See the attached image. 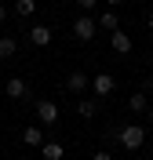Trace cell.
Masks as SVG:
<instances>
[{
    "instance_id": "obj_1",
    "label": "cell",
    "mask_w": 153,
    "mask_h": 160,
    "mask_svg": "<svg viewBox=\"0 0 153 160\" xmlns=\"http://www.w3.org/2000/svg\"><path fill=\"white\" fill-rule=\"evenodd\" d=\"M117 138H120V146L124 149H142V142H146V128H139V124H128V128H120L117 131Z\"/></svg>"
},
{
    "instance_id": "obj_2",
    "label": "cell",
    "mask_w": 153,
    "mask_h": 160,
    "mask_svg": "<svg viewBox=\"0 0 153 160\" xmlns=\"http://www.w3.org/2000/svg\"><path fill=\"white\" fill-rule=\"evenodd\" d=\"M95 29H99V22H95L91 15H77V22H73V37L80 40V44L95 40Z\"/></svg>"
},
{
    "instance_id": "obj_3",
    "label": "cell",
    "mask_w": 153,
    "mask_h": 160,
    "mask_svg": "<svg viewBox=\"0 0 153 160\" xmlns=\"http://www.w3.org/2000/svg\"><path fill=\"white\" fill-rule=\"evenodd\" d=\"M113 88H117V80H113L110 73H99V77L91 80V91L99 95V98H106V95H113Z\"/></svg>"
},
{
    "instance_id": "obj_4",
    "label": "cell",
    "mask_w": 153,
    "mask_h": 160,
    "mask_svg": "<svg viewBox=\"0 0 153 160\" xmlns=\"http://www.w3.org/2000/svg\"><path fill=\"white\" fill-rule=\"evenodd\" d=\"M110 48L117 51V55H128V51L135 48V40L128 37V33H124V29H117V33H110Z\"/></svg>"
},
{
    "instance_id": "obj_5",
    "label": "cell",
    "mask_w": 153,
    "mask_h": 160,
    "mask_svg": "<svg viewBox=\"0 0 153 160\" xmlns=\"http://www.w3.org/2000/svg\"><path fill=\"white\" fill-rule=\"evenodd\" d=\"M4 91H8V98H26V95H29V84L22 77H11L8 84H4Z\"/></svg>"
},
{
    "instance_id": "obj_6",
    "label": "cell",
    "mask_w": 153,
    "mask_h": 160,
    "mask_svg": "<svg viewBox=\"0 0 153 160\" xmlns=\"http://www.w3.org/2000/svg\"><path fill=\"white\" fill-rule=\"evenodd\" d=\"M37 117H40V124H55V120H59V106H55V102H37Z\"/></svg>"
},
{
    "instance_id": "obj_7",
    "label": "cell",
    "mask_w": 153,
    "mask_h": 160,
    "mask_svg": "<svg viewBox=\"0 0 153 160\" xmlns=\"http://www.w3.org/2000/svg\"><path fill=\"white\" fill-rule=\"evenodd\" d=\"M51 40H55V37H51L48 26H33V29H29V44H33V48H48Z\"/></svg>"
},
{
    "instance_id": "obj_8",
    "label": "cell",
    "mask_w": 153,
    "mask_h": 160,
    "mask_svg": "<svg viewBox=\"0 0 153 160\" xmlns=\"http://www.w3.org/2000/svg\"><path fill=\"white\" fill-rule=\"evenodd\" d=\"M66 88H69L73 95H80V91H88V88H91V80H88L80 69H77V73H69V77H66Z\"/></svg>"
},
{
    "instance_id": "obj_9",
    "label": "cell",
    "mask_w": 153,
    "mask_h": 160,
    "mask_svg": "<svg viewBox=\"0 0 153 160\" xmlns=\"http://www.w3.org/2000/svg\"><path fill=\"white\" fill-rule=\"evenodd\" d=\"M99 29H106V33H117V29H120L117 11H102V15H99Z\"/></svg>"
},
{
    "instance_id": "obj_10",
    "label": "cell",
    "mask_w": 153,
    "mask_h": 160,
    "mask_svg": "<svg viewBox=\"0 0 153 160\" xmlns=\"http://www.w3.org/2000/svg\"><path fill=\"white\" fill-rule=\"evenodd\" d=\"M40 153H44V160H62V157H66L62 142H44V146H40Z\"/></svg>"
},
{
    "instance_id": "obj_11",
    "label": "cell",
    "mask_w": 153,
    "mask_h": 160,
    "mask_svg": "<svg viewBox=\"0 0 153 160\" xmlns=\"http://www.w3.org/2000/svg\"><path fill=\"white\" fill-rule=\"evenodd\" d=\"M22 142L26 146H44V131L40 128H22Z\"/></svg>"
},
{
    "instance_id": "obj_12",
    "label": "cell",
    "mask_w": 153,
    "mask_h": 160,
    "mask_svg": "<svg viewBox=\"0 0 153 160\" xmlns=\"http://www.w3.org/2000/svg\"><path fill=\"white\" fill-rule=\"evenodd\" d=\"M15 51H18V40L15 37H0V58H11Z\"/></svg>"
},
{
    "instance_id": "obj_13",
    "label": "cell",
    "mask_w": 153,
    "mask_h": 160,
    "mask_svg": "<svg viewBox=\"0 0 153 160\" xmlns=\"http://www.w3.org/2000/svg\"><path fill=\"white\" fill-rule=\"evenodd\" d=\"M77 113H80V117H84V120H91V117H95V113H99V106H95V102H91V98H80V102H77Z\"/></svg>"
},
{
    "instance_id": "obj_14",
    "label": "cell",
    "mask_w": 153,
    "mask_h": 160,
    "mask_svg": "<svg viewBox=\"0 0 153 160\" xmlns=\"http://www.w3.org/2000/svg\"><path fill=\"white\" fill-rule=\"evenodd\" d=\"M128 109H131V113H146V109H150L146 95H131V98H128Z\"/></svg>"
},
{
    "instance_id": "obj_15",
    "label": "cell",
    "mask_w": 153,
    "mask_h": 160,
    "mask_svg": "<svg viewBox=\"0 0 153 160\" xmlns=\"http://www.w3.org/2000/svg\"><path fill=\"white\" fill-rule=\"evenodd\" d=\"M18 18H26V15H33V11H37V0H18Z\"/></svg>"
},
{
    "instance_id": "obj_16",
    "label": "cell",
    "mask_w": 153,
    "mask_h": 160,
    "mask_svg": "<svg viewBox=\"0 0 153 160\" xmlns=\"http://www.w3.org/2000/svg\"><path fill=\"white\" fill-rule=\"evenodd\" d=\"M95 4H99V0H77V8H80V11H91Z\"/></svg>"
},
{
    "instance_id": "obj_17",
    "label": "cell",
    "mask_w": 153,
    "mask_h": 160,
    "mask_svg": "<svg viewBox=\"0 0 153 160\" xmlns=\"http://www.w3.org/2000/svg\"><path fill=\"white\" fill-rule=\"evenodd\" d=\"M91 160H113V157H110V153H106V149H102V153H95Z\"/></svg>"
},
{
    "instance_id": "obj_18",
    "label": "cell",
    "mask_w": 153,
    "mask_h": 160,
    "mask_svg": "<svg viewBox=\"0 0 153 160\" xmlns=\"http://www.w3.org/2000/svg\"><path fill=\"white\" fill-rule=\"evenodd\" d=\"M146 26H150V33H153V11H150V15H146Z\"/></svg>"
},
{
    "instance_id": "obj_19",
    "label": "cell",
    "mask_w": 153,
    "mask_h": 160,
    "mask_svg": "<svg viewBox=\"0 0 153 160\" xmlns=\"http://www.w3.org/2000/svg\"><path fill=\"white\" fill-rule=\"evenodd\" d=\"M4 18H8V8H4V4H0V22H4Z\"/></svg>"
},
{
    "instance_id": "obj_20",
    "label": "cell",
    "mask_w": 153,
    "mask_h": 160,
    "mask_svg": "<svg viewBox=\"0 0 153 160\" xmlns=\"http://www.w3.org/2000/svg\"><path fill=\"white\" fill-rule=\"evenodd\" d=\"M106 4H110V8H117V4H120V0H106Z\"/></svg>"
}]
</instances>
